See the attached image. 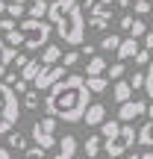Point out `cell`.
<instances>
[{
	"mask_svg": "<svg viewBox=\"0 0 153 159\" xmlns=\"http://www.w3.org/2000/svg\"><path fill=\"white\" fill-rule=\"evenodd\" d=\"M91 91L85 85V77L79 74H68L65 80H59L44 97V112L53 115L56 121H68V124H77L83 121L85 109L91 106L88 103Z\"/></svg>",
	"mask_w": 153,
	"mask_h": 159,
	"instance_id": "1",
	"label": "cell"
},
{
	"mask_svg": "<svg viewBox=\"0 0 153 159\" xmlns=\"http://www.w3.org/2000/svg\"><path fill=\"white\" fill-rule=\"evenodd\" d=\"M47 21L53 24L56 35L65 44H71V47L83 44V39H85V15H83V6L77 0H53L50 12H47Z\"/></svg>",
	"mask_w": 153,
	"mask_h": 159,
	"instance_id": "2",
	"label": "cell"
},
{
	"mask_svg": "<svg viewBox=\"0 0 153 159\" xmlns=\"http://www.w3.org/2000/svg\"><path fill=\"white\" fill-rule=\"evenodd\" d=\"M18 33L24 35V47H27V50H41V47L50 44L53 24L38 21V18H21V21H18Z\"/></svg>",
	"mask_w": 153,
	"mask_h": 159,
	"instance_id": "3",
	"label": "cell"
},
{
	"mask_svg": "<svg viewBox=\"0 0 153 159\" xmlns=\"http://www.w3.org/2000/svg\"><path fill=\"white\" fill-rule=\"evenodd\" d=\"M136 139H138V133H136V127H130V124H121V130L115 133L112 139H103V150H106V156H124L127 150L136 144Z\"/></svg>",
	"mask_w": 153,
	"mask_h": 159,
	"instance_id": "4",
	"label": "cell"
},
{
	"mask_svg": "<svg viewBox=\"0 0 153 159\" xmlns=\"http://www.w3.org/2000/svg\"><path fill=\"white\" fill-rule=\"evenodd\" d=\"M0 118L9 127H15L21 121V103H18V91L12 85L0 83Z\"/></svg>",
	"mask_w": 153,
	"mask_h": 159,
	"instance_id": "5",
	"label": "cell"
},
{
	"mask_svg": "<svg viewBox=\"0 0 153 159\" xmlns=\"http://www.w3.org/2000/svg\"><path fill=\"white\" fill-rule=\"evenodd\" d=\"M53 133H56V118H53V115H44L41 121H35V124H33V142H35V148L50 150L53 144H59V139L53 136Z\"/></svg>",
	"mask_w": 153,
	"mask_h": 159,
	"instance_id": "6",
	"label": "cell"
},
{
	"mask_svg": "<svg viewBox=\"0 0 153 159\" xmlns=\"http://www.w3.org/2000/svg\"><path fill=\"white\" fill-rule=\"evenodd\" d=\"M59 80H65V65H41L33 85H35V91H50Z\"/></svg>",
	"mask_w": 153,
	"mask_h": 159,
	"instance_id": "7",
	"label": "cell"
},
{
	"mask_svg": "<svg viewBox=\"0 0 153 159\" xmlns=\"http://www.w3.org/2000/svg\"><path fill=\"white\" fill-rule=\"evenodd\" d=\"M142 115H147V103L144 100H127V103H121V109H118V121H124V124L142 118Z\"/></svg>",
	"mask_w": 153,
	"mask_h": 159,
	"instance_id": "8",
	"label": "cell"
},
{
	"mask_svg": "<svg viewBox=\"0 0 153 159\" xmlns=\"http://www.w3.org/2000/svg\"><path fill=\"white\" fill-rule=\"evenodd\" d=\"M109 21H112V6L94 3V9L88 12V27H91V30H106Z\"/></svg>",
	"mask_w": 153,
	"mask_h": 159,
	"instance_id": "9",
	"label": "cell"
},
{
	"mask_svg": "<svg viewBox=\"0 0 153 159\" xmlns=\"http://www.w3.org/2000/svg\"><path fill=\"white\" fill-rule=\"evenodd\" d=\"M142 50V44H138V39H121V47L115 53H118V62H127V59H136V53Z\"/></svg>",
	"mask_w": 153,
	"mask_h": 159,
	"instance_id": "10",
	"label": "cell"
},
{
	"mask_svg": "<svg viewBox=\"0 0 153 159\" xmlns=\"http://www.w3.org/2000/svg\"><path fill=\"white\" fill-rule=\"evenodd\" d=\"M83 121H85L88 127H100L103 121H106V106H103V103H91V106L85 109Z\"/></svg>",
	"mask_w": 153,
	"mask_h": 159,
	"instance_id": "11",
	"label": "cell"
},
{
	"mask_svg": "<svg viewBox=\"0 0 153 159\" xmlns=\"http://www.w3.org/2000/svg\"><path fill=\"white\" fill-rule=\"evenodd\" d=\"M112 100L118 103H127V100H133V85H130V80H118V83L112 85Z\"/></svg>",
	"mask_w": 153,
	"mask_h": 159,
	"instance_id": "12",
	"label": "cell"
},
{
	"mask_svg": "<svg viewBox=\"0 0 153 159\" xmlns=\"http://www.w3.org/2000/svg\"><path fill=\"white\" fill-rule=\"evenodd\" d=\"M106 68H109V65H106L103 56H91L88 62H85V77H103Z\"/></svg>",
	"mask_w": 153,
	"mask_h": 159,
	"instance_id": "13",
	"label": "cell"
},
{
	"mask_svg": "<svg viewBox=\"0 0 153 159\" xmlns=\"http://www.w3.org/2000/svg\"><path fill=\"white\" fill-rule=\"evenodd\" d=\"M59 59H62V47H59V44L41 47V65H56Z\"/></svg>",
	"mask_w": 153,
	"mask_h": 159,
	"instance_id": "14",
	"label": "cell"
},
{
	"mask_svg": "<svg viewBox=\"0 0 153 159\" xmlns=\"http://www.w3.org/2000/svg\"><path fill=\"white\" fill-rule=\"evenodd\" d=\"M38 71H41V59H29V62L21 68V80H24V83H35Z\"/></svg>",
	"mask_w": 153,
	"mask_h": 159,
	"instance_id": "15",
	"label": "cell"
},
{
	"mask_svg": "<svg viewBox=\"0 0 153 159\" xmlns=\"http://www.w3.org/2000/svg\"><path fill=\"white\" fill-rule=\"evenodd\" d=\"M47 12H50V3H44V0H33V3L27 6V18H38V21H44Z\"/></svg>",
	"mask_w": 153,
	"mask_h": 159,
	"instance_id": "16",
	"label": "cell"
},
{
	"mask_svg": "<svg viewBox=\"0 0 153 159\" xmlns=\"http://www.w3.org/2000/svg\"><path fill=\"white\" fill-rule=\"evenodd\" d=\"M83 150H85V156H88V159H94L103 150V136H88V139H85V144H83Z\"/></svg>",
	"mask_w": 153,
	"mask_h": 159,
	"instance_id": "17",
	"label": "cell"
},
{
	"mask_svg": "<svg viewBox=\"0 0 153 159\" xmlns=\"http://www.w3.org/2000/svg\"><path fill=\"white\" fill-rule=\"evenodd\" d=\"M85 85H88L91 94H103V91L109 89V80L106 77H85Z\"/></svg>",
	"mask_w": 153,
	"mask_h": 159,
	"instance_id": "18",
	"label": "cell"
},
{
	"mask_svg": "<svg viewBox=\"0 0 153 159\" xmlns=\"http://www.w3.org/2000/svg\"><path fill=\"white\" fill-rule=\"evenodd\" d=\"M136 142L142 144V148H153V118L138 130V139H136Z\"/></svg>",
	"mask_w": 153,
	"mask_h": 159,
	"instance_id": "19",
	"label": "cell"
},
{
	"mask_svg": "<svg viewBox=\"0 0 153 159\" xmlns=\"http://www.w3.org/2000/svg\"><path fill=\"white\" fill-rule=\"evenodd\" d=\"M59 153H65V156H74L77 153V136H62L59 139Z\"/></svg>",
	"mask_w": 153,
	"mask_h": 159,
	"instance_id": "20",
	"label": "cell"
},
{
	"mask_svg": "<svg viewBox=\"0 0 153 159\" xmlns=\"http://www.w3.org/2000/svg\"><path fill=\"white\" fill-rule=\"evenodd\" d=\"M6 15L15 18V21L24 18V15H27V3H12V0H9V3H6Z\"/></svg>",
	"mask_w": 153,
	"mask_h": 159,
	"instance_id": "21",
	"label": "cell"
},
{
	"mask_svg": "<svg viewBox=\"0 0 153 159\" xmlns=\"http://www.w3.org/2000/svg\"><path fill=\"white\" fill-rule=\"evenodd\" d=\"M9 150H27V139L21 136V133H9Z\"/></svg>",
	"mask_w": 153,
	"mask_h": 159,
	"instance_id": "22",
	"label": "cell"
},
{
	"mask_svg": "<svg viewBox=\"0 0 153 159\" xmlns=\"http://www.w3.org/2000/svg\"><path fill=\"white\" fill-rule=\"evenodd\" d=\"M118 130H121V121H103V124H100V136L103 139H112Z\"/></svg>",
	"mask_w": 153,
	"mask_h": 159,
	"instance_id": "23",
	"label": "cell"
},
{
	"mask_svg": "<svg viewBox=\"0 0 153 159\" xmlns=\"http://www.w3.org/2000/svg\"><path fill=\"white\" fill-rule=\"evenodd\" d=\"M121 47V35H103V41H100V50H118Z\"/></svg>",
	"mask_w": 153,
	"mask_h": 159,
	"instance_id": "24",
	"label": "cell"
},
{
	"mask_svg": "<svg viewBox=\"0 0 153 159\" xmlns=\"http://www.w3.org/2000/svg\"><path fill=\"white\" fill-rule=\"evenodd\" d=\"M124 71H127V68H124V62H115L112 68H106V80H109V83H112V80L118 83V80L124 77Z\"/></svg>",
	"mask_w": 153,
	"mask_h": 159,
	"instance_id": "25",
	"label": "cell"
},
{
	"mask_svg": "<svg viewBox=\"0 0 153 159\" xmlns=\"http://www.w3.org/2000/svg\"><path fill=\"white\" fill-rule=\"evenodd\" d=\"M41 91H33V89H29L27 91V94H24V106H27V109H38V103H41Z\"/></svg>",
	"mask_w": 153,
	"mask_h": 159,
	"instance_id": "26",
	"label": "cell"
},
{
	"mask_svg": "<svg viewBox=\"0 0 153 159\" xmlns=\"http://www.w3.org/2000/svg\"><path fill=\"white\" fill-rule=\"evenodd\" d=\"M15 56H18V47H9V44H6L3 50H0V65H12V62H15Z\"/></svg>",
	"mask_w": 153,
	"mask_h": 159,
	"instance_id": "27",
	"label": "cell"
},
{
	"mask_svg": "<svg viewBox=\"0 0 153 159\" xmlns=\"http://www.w3.org/2000/svg\"><path fill=\"white\" fill-rule=\"evenodd\" d=\"M144 91H147V97L153 100V59H150L147 71H144Z\"/></svg>",
	"mask_w": 153,
	"mask_h": 159,
	"instance_id": "28",
	"label": "cell"
},
{
	"mask_svg": "<svg viewBox=\"0 0 153 159\" xmlns=\"http://www.w3.org/2000/svg\"><path fill=\"white\" fill-rule=\"evenodd\" d=\"M3 39H6V44H9V47H24V35L18 33V30H12V33H6Z\"/></svg>",
	"mask_w": 153,
	"mask_h": 159,
	"instance_id": "29",
	"label": "cell"
},
{
	"mask_svg": "<svg viewBox=\"0 0 153 159\" xmlns=\"http://www.w3.org/2000/svg\"><path fill=\"white\" fill-rule=\"evenodd\" d=\"M144 33H147V24H144L142 18H136V24H133L130 35H133V39H144Z\"/></svg>",
	"mask_w": 153,
	"mask_h": 159,
	"instance_id": "30",
	"label": "cell"
},
{
	"mask_svg": "<svg viewBox=\"0 0 153 159\" xmlns=\"http://www.w3.org/2000/svg\"><path fill=\"white\" fill-rule=\"evenodd\" d=\"M24 159H47V150L44 148H29V150H24Z\"/></svg>",
	"mask_w": 153,
	"mask_h": 159,
	"instance_id": "31",
	"label": "cell"
},
{
	"mask_svg": "<svg viewBox=\"0 0 153 159\" xmlns=\"http://www.w3.org/2000/svg\"><path fill=\"white\" fill-rule=\"evenodd\" d=\"M77 62H79V53H77V50H68V53L62 56V65H65V68H74Z\"/></svg>",
	"mask_w": 153,
	"mask_h": 159,
	"instance_id": "32",
	"label": "cell"
},
{
	"mask_svg": "<svg viewBox=\"0 0 153 159\" xmlns=\"http://www.w3.org/2000/svg\"><path fill=\"white\" fill-rule=\"evenodd\" d=\"M0 30H3V33H12V30H18V21H15V18H9V15L0 18Z\"/></svg>",
	"mask_w": 153,
	"mask_h": 159,
	"instance_id": "33",
	"label": "cell"
},
{
	"mask_svg": "<svg viewBox=\"0 0 153 159\" xmlns=\"http://www.w3.org/2000/svg\"><path fill=\"white\" fill-rule=\"evenodd\" d=\"M147 12H153L150 0H136V15H147Z\"/></svg>",
	"mask_w": 153,
	"mask_h": 159,
	"instance_id": "34",
	"label": "cell"
},
{
	"mask_svg": "<svg viewBox=\"0 0 153 159\" xmlns=\"http://www.w3.org/2000/svg\"><path fill=\"white\" fill-rule=\"evenodd\" d=\"M130 85H133V91H136V89H144V74H142V71H136V74L130 77Z\"/></svg>",
	"mask_w": 153,
	"mask_h": 159,
	"instance_id": "35",
	"label": "cell"
},
{
	"mask_svg": "<svg viewBox=\"0 0 153 159\" xmlns=\"http://www.w3.org/2000/svg\"><path fill=\"white\" fill-rule=\"evenodd\" d=\"M150 59H153V56H150V50H144V47L136 53V65H150Z\"/></svg>",
	"mask_w": 153,
	"mask_h": 159,
	"instance_id": "36",
	"label": "cell"
},
{
	"mask_svg": "<svg viewBox=\"0 0 153 159\" xmlns=\"http://www.w3.org/2000/svg\"><path fill=\"white\" fill-rule=\"evenodd\" d=\"M121 30H124V33H130V30H133V24H136V18H133V15H121Z\"/></svg>",
	"mask_w": 153,
	"mask_h": 159,
	"instance_id": "37",
	"label": "cell"
},
{
	"mask_svg": "<svg viewBox=\"0 0 153 159\" xmlns=\"http://www.w3.org/2000/svg\"><path fill=\"white\" fill-rule=\"evenodd\" d=\"M18 80H21V77H18L15 71H6V77H3V83H6V85H12V89H15V85H18Z\"/></svg>",
	"mask_w": 153,
	"mask_h": 159,
	"instance_id": "38",
	"label": "cell"
},
{
	"mask_svg": "<svg viewBox=\"0 0 153 159\" xmlns=\"http://www.w3.org/2000/svg\"><path fill=\"white\" fill-rule=\"evenodd\" d=\"M27 62H29V56H24V53H18V56H15V68H24Z\"/></svg>",
	"mask_w": 153,
	"mask_h": 159,
	"instance_id": "39",
	"label": "cell"
},
{
	"mask_svg": "<svg viewBox=\"0 0 153 159\" xmlns=\"http://www.w3.org/2000/svg\"><path fill=\"white\" fill-rule=\"evenodd\" d=\"M144 50H153V33H144Z\"/></svg>",
	"mask_w": 153,
	"mask_h": 159,
	"instance_id": "40",
	"label": "cell"
},
{
	"mask_svg": "<svg viewBox=\"0 0 153 159\" xmlns=\"http://www.w3.org/2000/svg\"><path fill=\"white\" fill-rule=\"evenodd\" d=\"M127 159H153V150H144V153H133V156H127Z\"/></svg>",
	"mask_w": 153,
	"mask_h": 159,
	"instance_id": "41",
	"label": "cell"
},
{
	"mask_svg": "<svg viewBox=\"0 0 153 159\" xmlns=\"http://www.w3.org/2000/svg\"><path fill=\"white\" fill-rule=\"evenodd\" d=\"M77 3L83 6V9H88V12H91V9H94V3H97V0H77Z\"/></svg>",
	"mask_w": 153,
	"mask_h": 159,
	"instance_id": "42",
	"label": "cell"
},
{
	"mask_svg": "<svg viewBox=\"0 0 153 159\" xmlns=\"http://www.w3.org/2000/svg\"><path fill=\"white\" fill-rule=\"evenodd\" d=\"M9 130H12V127H9V124H6V121H3V118H0V136H9Z\"/></svg>",
	"mask_w": 153,
	"mask_h": 159,
	"instance_id": "43",
	"label": "cell"
},
{
	"mask_svg": "<svg viewBox=\"0 0 153 159\" xmlns=\"http://www.w3.org/2000/svg\"><path fill=\"white\" fill-rule=\"evenodd\" d=\"M83 56L91 59V56H94V47H91V44H83Z\"/></svg>",
	"mask_w": 153,
	"mask_h": 159,
	"instance_id": "44",
	"label": "cell"
},
{
	"mask_svg": "<svg viewBox=\"0 0 153 159\" xmlns=\"http://www.w3.org/2000/svg\"><path fill=\"white\" fill-rule=\"evenodd\" d=\"M0 159H12V150L9 148H0Z\"/></svg>",
	"mask_w": 153,
	"mask_h": 159,
	"instance_id": "45",
	"label": "cell"
},
{
	"mask_svg": "<svg viewBox=\"0 0 153 159\" xmlns=\"http://www.w3.org/2000/svg\"><path fill=\"white\" fill-rule=\"evenodd\" d=\"M115 3H118L121 9H130V6H133V0H115Z\"/></svg>",
	"mask_w": 153,
	"mask_h": 159,
	"instance_id": "46",
	"label": "cell"
},
{
	"mask_svg": "<svg viewBox=\"0 0 153 159\" xmlns=\"http://www.w3.org/2000/svg\"><path fill=\"white\" fill-rule=\"evenodd\" d=\"M3 77H6V65H0V83H3Z\"/></svg>",
	"mask_w": 153,
	"mask_h": 159,
	"instance_id": "47",
	"label": "cell"
},
{
	"mask_svg": "<svg viewBox=\"0 0 153 159\" xmlns=\"http://www.w3.org/2000/svg\"><path fill=\"white\" fill-rule=\"evenodd\" d=\"M53 159H74V156H65V153H56V156H53Z\"/></svg>",
	"mask_w": 153,
	"mask_h": 159,
	"instance_id": "48",
	"label": "cell"
},
{
	"mask_svg": "<svg viewBox=\"0 0 153 159\" xmlns=\"http://www.w3.org/2000/svg\"><path fill=\"white\" fill-rule=\"evenodd\" d=\"M0 15H6V3H3V0H0Z\"/></svg>",
	"mask_w": 153,
	"mask_h": 159,
	"instance_id": "49",
	"label": "cell"
},
{
	"mask_svg": "<svg viewBox=\"0 0 153 159\" xmlns=\"http://www.w3.org/2000/svg\"><path fill=\"white\" fill-rule=\"evenodd\" d=\"M147 115H150V118H153V103H147Z\"/></svg>",
	"mask_w": 153,
	"mask_h": 159,
	"instance_id": "50",
	"label": "cell"
},
{
	"mask_svg": "<svg viewBox=\"0 0 153 159\" xmlns=\"http://www.w3.org/2000/svg\"><path fill=\"white\" fill-rule=\"evenodd\" d=\"M97 3H106V6H112V3H115V0H97Z\"/></svg>",
	"mask_w": 153,
	"mask_h": 159,
	"instance_id": "51",
	"label": "cell"
},
{
	"mask_svg": "<svg viewBox=\"0 0 153 159\" xmlns=\"http://www.w3.org/2000/svg\"><path fill=\"white\" fill-rule=\"evenodd\" d=\"M3 47H6V39H0V50H3Z\"/></svg>",
	"mask_w": 153,
	"mask_h": 159,
	"instance_id": "52",
	"label": "cell"
},
{
	"mask_svg": "<svg viewBox=\"0 0 153 159\" xmlns=\"http://www.w3.org/2000/svg\"><path fill=\"white\" fill-rule=\"evenodd\" d=\"M12 3H27V0H12Z\"/></svg>",
	"mask_w": 153,
	"mask_h": 159,
	"instance_id": "53",
	"label": "cell"
}]
</instances>
